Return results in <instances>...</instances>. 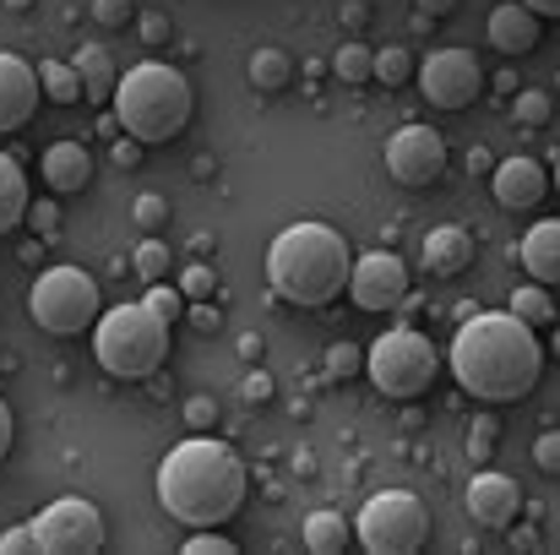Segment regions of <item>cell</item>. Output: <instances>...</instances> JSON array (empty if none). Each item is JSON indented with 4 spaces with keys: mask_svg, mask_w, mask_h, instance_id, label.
Segmentation results:
<instances>
[{
    "mask_svg": "<svg viewBox=\"0 0 560 555\" xmlns=\"http://www.w3.org/2000/svg\"><path fill=\"white\" fill-rule=\"evenodd\" d=\"M539 338L523 316L512 311H468V322L452 338V375L463 392L485 397V403H517L539 386Z\"/></svg>",
    "mask_w": 560,
    "mask_h": 555,
    "instance_id": "cell-1",
    "label": "cell"
},
{
    "mask_svg": "<svg viewBox=\"0 0 560 555\" xmlns=\"http://www.w3.org/2000/svg\"><path fill=\"white\" fill-rule=\"evenodd\" d=\"M159 501L186 529H218L245 501V463L207 430H190L159 463Z\"/></svg>",
    "mask_w": 560,
    "mask_h": 555,
    "instance_id": "cell-2",
    "label": "cell"
},
{
    "mask_svg": "<svg viewBox=\"0 0 560 555\" xmlns=\"http://www.w3.org/2000/svg\"><path fill=\"white\" fill-rule=\"evenodd\" d=\"M349 273H354V256H349V240L332 223H289L267 251L272 294L289 300V305H305V311L332 305L349 289Z\"/></svg>",
    "mask_w": 560,
    "mask_h": 555,
    "instance_id": "cell-3",
    "label": "cell"
},
{
    "mask_svg": "<svg viewBox=\"0 0 560 555\" xmlns=\"http://www.w3.org/2000/svg\"><path fill=\"white\" fill-rule=\"evenodd\" d=\"M115 120L126 137H137L142 148L175 142L190 120V82L164 66V60H142L115 82Z\"/></svg>",
    "mask_w": 560,
    "mask_h": 555,
    "instance_id": "cell-4",
    "label": "cell"
},
{
    "mask_svg": "<svg viewBox=\"0 0 560 555\" xmlns=\"http://www.w3.org/2000/svg\"><path fill=\"white\" fill-rule=\"evenodd\" d=\"M93 355H98V366L109 375L142 381V375H153L164 366V355H170V322L148 300L115 305V311H104L93 322Z\"/></svg>",
    "mask_w": 560,
    "mask_h": 555,
    "instance_id": "cell-5",
    "label": "cell"
},
{
    "mask_svg": "<svg viewBox=\"0 0 560 555\" xmlns=\"http://www.w3.org/2000/svg\"><path fill=\"white\" fill-rule=\"evenodd\" d=\"M27 311L44 333L77 338V333H93V322L104 316V300H98V284L82 267H49L27 289Z\"/></svg>",
    "mask_w": 560,
    "mask_h": 555,
    "instance_id": "cell-6",
    "label": "cell"
},
{
    "mask_svg": "<svg viewBox=\"0 0 560 555\" xmlns=\"http://www.w3.org/2000/svg\"><path fill=\"white\" fill-rule=\"evenodd\" d=\"M435 370H441V360H435L430 338L413 333V327H392V333H381L371 349H365V375L375 381V392H386V397H419V392H430Z\"/></svg>",
    "mask_w": 560,
    "mask_h": 555,
    "instance_id": "cell-7",
    "label": "cell"
},
{
    "mask_svg": "<svg viewBox=\"0 0 560 555\" xmlns=\"http://www.w3.org/2000/svg\"><path fill=\"white\" fill-rule=\"evenodd\" d=\"M360 545L371 555H413L424 551L430 540V518H424V501L408 496V490H381L365 501L360 523H354Z\"/></svg>",
    "mask_w": 560,
    "mask_h": 555,
    "instance_id": "cell-8",
    "label": "cell"
},
{
    "mask_svg": "<svg viewBox=\"0 0 560 555\" xmlns=\"http://www.w3.org/2000/svg\"><path fill=\"white\" fill-rule=\"evenodd\" d=\"M33 523H38V545H44V555H93V551H104V512H98L93 501H82V496H60V501H49Z\"/></svg>",
    "mask_w": 560,
    "mask_h": 555,
    "instance_id": "cell-9",
    "label": "cell"
},
{
    "mask_svg": "<svg viewBox=\"0 0 560 555\" xmlns=\"http://www.w3.org/2000/svg\"><path fill=\"white\" fill-rule=\"evenodd\" d=\"M413 77H419V99L435 104V109H446V115L452 109H468L479 99V88H485V71L474 66L468 49H430Z\"/></svg>",
    "mask_w": 560,
    "mask_h": 555,
    "instance_id": "cell-10",
    "label": "cell"
},
{
    "mask_svg": "<svg viewBox=\"0 0 560 555\" xmlns=\"http://www.w3.org/2000/svg\"><path fill=\"white\" fill-rule=\"evenodd\" d=\"M386 170L397 185H435L446 175V137L435 126H402L392 142H386Z\"/></svg>",
    "mask_w": 560,
    "mask_h": 555,
    "instance_id": "cell-11",
    "label": "cell"
},
{
    "mask_svg": "<svg viewBox=\"0 0 560 555\" xmlns=\"http://www.w3.org/2000/svg\"><path fill=\"white\" fill-rule=\"evenodd\" d=\"M349 294H354L360 311H397L402 294H408V267H402V256H392V251L360 256L354 273H349Z\"/></svg>",
    "mask_w": 560,
    "mask_h": 555,
    "instance_id": "cell-12",
    "label": "cell"
},
{
    "mask_svg": "<svg viewBox=\"0 0 560 555\" xmlns=\"http://www.w3.org/2000/svg\"><path fill=\"white\" fill-rule=\"evenodd\" d=\"M463 507L479 529H506L517 512H523V485L512 474H495V469H479L463 490Z\"/></svg>",
    "mask_w": 560,
    "mask_h": 555,
    "instance_id": "cell-13",
    "label": "cell"
},
{
    "mask_svg": "<svg viewBox=\"0 0 560 555\" xmlns=\"http://www.w3.org/2000/svg\"><path fill=\"white\" fill-rule=\"evenodd\" d=\"M38 93H44V88H38V71H33L27 60H16V55L0 49V137L33 120Z\"/></svg>",
    "mask_w": 560,
    "mask_h": 555,
    "instance_id": "cell-14",
    "label": "cell"
},
{
    "mask_svg": "<svg viewBox=\"0 0 560 555\" xmlns=\"http://www.w3.org/2000/svg\"><path fill=\"white\" fill-rule=\"evenodd\" d=\"M490 190H495V201L506 207V212H528V207H539L545 201V190H550V175H545V164H534V159H501L495 170H490Z\"/></svg>",
    "mask_w": 560,
    "mask_h": 555,
    "instance_id": "cell-15",
    "label": "cell"
},
{
    "mask_svg": "<svg viewBox=\"0 0 560 555\" xmlns=\"http://www.w3.org/2000/svg\"><path fill=\"white\" fill-rule=\"evenodd\" d=\"M539 11L534 5H523V0H506V5H495L490 11V44L501 49V55H528V49H539Z\"/></svg>",
    "mask_w": 560,
    "mask_h": 555,
    "instance_id": "cell-16",
    "label": "cell"
},
{
    "mask_svg": "<svg viewBox=\"0 0 560 555\" xmlns=\"http://www.w3.org/2000/svg\"><path fill=\"white\" fill-rule=\"evenodd\" d=\"M474 267V234L446 223V229H430L424 234V273L430 278H457Z\"/></svg>",
    "mask_w": 560,
    "mask_h": 555,
    "instance_id": "cell-17",
    "label": "cell"
},
{
    "mask_svg": "<svg viewBox=\"0 0 560 555\" xmlns=\"http://www.w3.org/2000/svg\"><path fill=\"white\" fill-rule=\"evenodd\" d=\"M517 256H523L528 278H539V284H560V218H539V223L523 234Z\"/></svg>",
    "mask_w": 560,
    "mask_h": 555,
    "instance_id": "cell-18",
    "label": "cell"
},
{
    "mask_svg": "<svg viewBox=\"0 0 560 555\" xmlns=\"http://www.w3.org/2000/svg\"><path fill=\"white\" fill-rule=\"evenodd\" d=\"M38 170H44V185L60 190V196H71V190H82V185L93 181V159H88L82 142H55Z\"/></svg>",
    "mask_w": 560,
    "mask_h": 555,
    "instance_id": "cell-19",
    "label": "cell"
},
{
    "mask_svg": "<svg viewBox=\"0 0 560 555\" xmlns=\"http://www.w3.org/2000/svg\"><path fill=\"white\" fill-rule=\"evenodd\" d=\"M349 534H354V523H349L343 512H332V507L311 512L305 529H300V540H305V551L311 555H343L349 551Z\"/></svg>",
    "mask_w": 560,
    "mask_h": 555,
    "instance_id": "cell-20",
    "label": "cell"
},
{
    "mask_svg": "<svg viewBox=\"0 0 560 555\" xmlns=\"http://www.w3.org/2000/svg\"><path fill=\"white\" fill-rule=\"evenodd\" d=\"M27 181H22V170H16V159H5L0 153V234H11L22 218H27Z\"/></svg>",
    "mask_w": 560,
    "mask_h": 555,
    "instance_id": "cell-21",
    "label": "cell"
},
{
    "mask_svg": "<svg viewBox=\"0 0 560 555\" xmlns=\"http://www.w3.org/2000/svg\"><path fill=\"white\" fill-rule=\"evenodd\" d=\"M38 88H44L49 104H77V99H88L82 71H77L71 60H38Z\"/></svg>",
    "mask_w": 560,
    "mask_h": 555,
    "instance_id": "cell-22",
    "label": "cell"
},
{
    "mask_svg": "<svg viewBox=\"0 0 560 555\" xmlns=\"http://www.w3.org/2000/svg\"><path fill=\"white\" fill-rule=\"evenodd\" d=\"M289 77H294V60H289L283 49H256V55H250V82H256V93H283Z\"/></svg>",
    "mask_w": 560,
    "mask_h": 555,
    "instance_id": "cell-23",
    "label": "cell"
},
{
    "mask_svg": "<svg viewBox=\"0 0 560 555\" xmlns=\"http://www.w3.org/2000/svg\"><path fill=\"white\" fill-rule=\"evenodd\" d=\"M77 71H82V88H88V99H115V66H109V55L104 49H77V60H71Z\"/></svg>",
    "mask_w": 560,
    "mask_h": 555,
    "instance_id": "cell-24",
    "label": "cell"
},
{
    "mask_svg": "<svg viewBox=\"0 0 560 555\" xmlns=\"http://www.w3.org/2000/svg\"><path fill=\"white\" fill-rule=\"evenodd\" d=\"M512 316H523L528 327H550L556 322V305H550V284H523V289H512Z\"/></svg>",
    "mask_w": 560,
    "mask_h": 555,
    "instance_id": "cell-25",
    "label": "cell"
},
{
    "mask_svg": "<svg viewBox=\"0 0 560 555\" xmlns=\"http://www.w3.org/2000/svg\"><path fill=\"white\" fill-rule=\"evenodd\" d=\"M131 267H137V278H142V284H164V278H170V267H175V256H170V245H164V240H142V245L131 251Z\"/></svg>",
    "mask_w": 560,
    "mask_h": 555,
    "instance_id": "cell-26",
    "label": "cell"
},
{
    "mask_svg": "<svg viewBox=\"0 0 560 555\" xmlns=\"http://www.w3.org/2000/svg\"><path fill=\"white\" fill-rule=\"evenodd\" d=\"M408 77H413V55H408V49H397V44L375 49V82H386V88H402Z\"/></svg>",
    "mask_w": 560,
    "mask_h": 555,
    "instance_id": "cell-27",
    "label": "cell"
},
{
    "mask_svg": "<svg viewBox=\"0 0 560 555\" xmlns=\"http://www.w3.org/2000/svg\"><path fill=\"white\" fill-rule=\"evenodd\" d=\"M332 71H338L343 82H365V77H375V49H365V44H343V49L332 55Z\"/></svg>",
    "mask_w": 560,
    "mask_h": 555,
    "instance_id": "cell-28",
    "label": "cell"
},
{
    "mask_svg": "<svg viewBox=\"0 0 560 555\" xmlns=\"http://www.w3.org/2000/svg\"><path fill=\"white\" fill-rule=\"evenodd\" d=\"M512 120H517V126H545V120H550V93L517 88V99H512Z\"/></svg>",
    "mask_w": 560,
    "mask_h": 555,
    "instance_id": "cell-29",
    "label": "cell"
},
{
    "mask_svg": "<svg viewBox=\"0 0 560 555\" xmlns=\"http://www.w3.org/2000/svg\"><path fill=\"white\" fill-rule=\"evenodd\" d=\"M148 305H153V311H159L164 322H180L190 300H186V289H175V284L164 278V284H148Z\"/></svg>",
    "mask_w": 560,
    "mask_h": 555,
    "instance_id": "cell-30",
    "label": "cell"
},
{
    "mask_svg": "<svg viewBox=\"0 0 560 555\" xmlns=\"http://www.w3.org/2000/svg\"><path fill=\"white\" fill-rule=\"evenodd\" d=\"M360 370H365V349H354V344H332V349H327V375L349 381V375H360Z\"/></svg>",
    "mask_w": 560,
    "mask_h": 555,
    "instance_id": "cell-31",
    "label": "cell"
},
{
    "mask_svg": "<svg viewBox=\"0 0 560 555\" xmlns=\"http://www.w3.org/2000/svg\"><path fill=\"white\" fill-rule=\"evenodd\" d=\"M38 523H16V529H5L0 534V555H38Z\"/></svg>",
    "mask_w": 560,
    "mask_h": 555,
    "instance_id": "cell-32",
    "label": "cell"
},
{
    "mask_svg": "<svg viewBox=\"0 0 560 555\" xmlns=\"http://www.w3.org/2000/svg\"><path fill=\"white\" fill-rule=\"evenodd\" d=\"M131 218H137L142 229H159V223H170V201L153 196V190H142V196L131 201Z\"/></svg>",
    "mask_w": 560,
    "mask_h": 555,
    "instance_id": "cell-33",
    "label": "cell"
},
{
    "mask_svg": "<svg viewBox=\"0 0 560 555\" xmlns=\"http://www.w3.org/2000/svg\"><path fill=\"white\" fill-rule=\"evenodd\" d=\"M180 289H186V300H212V289H218V273L207 267V262H196L180 273Z\"/></svg>",
    "mask_w": 560,
    "mask_h": 555,
    "instance_id": "cell-34",
    "label": "cell"
},
{
    "mask_svg": "<svg viewBox=\"0 0 560 555\" xmlns=\"http://www.w3.org/2000/svg\"><path fill=\"white\" fill-rule=\"evenodd\" d=\"M490 452H495V419H474V430H468V458L485 463Z\"/></svg>",
    "mask_w": 560,
    "mask_h": 555,
    "instance_id": "cell-35",
    "label": "cell"
},
{
    "mask_svg": "<svg viewBox=\"0 0 560 555\" xmlns=\"http://www.w3.org/2000/svg\"><path fill=\"white\" fill-rule=\"evenodd\" d=\"M534 463H539L545 474H560V430H545V436L534 441Z\"/></svg>",
    "mask_w": 560,
    "mask_h": 555,
    "instance_id": "cell-36",
    "label": "cell"
},
{
    "mask_svg": "<svg viewBox=\"0 0 560 555\" xmlns=\"http://www.w3.org/2000/svg\"><path fill=\"white\" fill-rule=\"evenodd\" d=\"M186 425L190 430H212V425H218V403H212V397H190L186 403Z\"/></svg>",
    "mask_w": 560,
    "mask_h": 555,
    "instance_id": "cell-37",
    "label": "cell"
},
{
    "mask_svg": "<svg viewBox=\"0 0 560 555\" xmlns=\"http://www.w3.org/2000/svg\"><path fill=\"white\" fill-rule=\"evenodd\" d=\"M93 16L104 27H126L131 22V0H93Z\"/></svg>",
    "mask_w": 560,
    "mask_h": 555,
    "instance_id": "cell-38",
    "label": "cell"
},
{
    "mask_svg": "<svg viewBox=\"0 0 560 555\" xmlns=\"http://www.w3.org/2000/svg\"><path fill=\"white\" fill-rule=\"evenodd\" d=\"M186 555H234V540H223V534H196V540H186Z\"/></svg>",
    "mask_w": 560,
    "mask_h": 555,
    "instance_id": "cell-39",
    "label": "cell"
},
{
    "mask_svg": "<svg viewBox=\"0 0 560 555\" xmlns=\"http://www.w3.org/2000/svg\"><path fill=\"white\" fill-rule=\"evenodd\" d=\"M186 316H190V327H196V333H212V327H218V311H212V300H190Z\"/></svg>",
    "mask_w": 560,
    "mask_h": 555,
    "instance_id": "cell-40",
    "label": "cell"
},
{
    "mask_svg": "<svg viewBox=\"0 0 560 555\" xmlns=\"http://www.w3.org/2000/svg\"><path fill=\"white\" fill-rule=\"evenodd\" d=\"M272 397V375L267 370H250L245 375V403H267Z\"/></svg>",
    "mask_w": 560,
    "mask_h": 555,
    "instance_id": "cell-41",
    "label": "cell"
},
{
    "mask_svg": "<svg viewBox=\"0 0 560 555\" xmlns=\"http://www.w3.org/2000/svg\"><path fill=\"white\" fill-rule=\"evenodd\" d=\"M27 223H33L38 234H49V229H55V201H38V207H27Z\"/></svg>",
    "mask_w": 560,
    "mask_h": 555,
    "instance_id": "cell-42",
    "label": "cell"
},
{
    "mask_svg": "<svg viewBox=\"0 0 560 555\" xmlns=\"http://www.w3.org/2000/svg\"><path fill=\"white\" fill-rule=\"evenodd\" d=\"M137 153H142V142L137 137H115V164L126 170V164H137Z\"/></svg>",
    "mask_w": 560,
    "mask_h": 555,
    "instance_id": "cell-43",
    "label": "cell"
},
{
    "mask_svg": "<svg viewBox=\"0 0 560 555\" xmlns=\"http://www.w3.org/2000/svg\"><path fill=\"white\" fill-rule=\"evenodd\" d=\"M142 33H148V44H164L170 38V22L164 16H142Z\"/></svg>",
    "mask_w": 560,
    "mask_h": 555,
    "instance_id": "cell-44",
    "label": "cell"
},
{
    "mask_svg": "<svg viewBox=\"0 0 560 555\" xmlns=\"http://www.w3.org/2000/svg\"><path fill=\"white\" fill-rule=\"evenodd\" d=\"M11 452V408H5V397H0V458Z\"/></svg>",
    "mask_w": 560,
    "mask_h": 555,
    "instance_id": "cell-45",
    "label": "cell"
},
{
    "mask_svg": "<svg viewBox=\"0 0 560 555\" xmlns=\"http://www.w3.org/2000/svg\"><path fill=\"white\" fill-rule=\"evenodd\" d=\"M240 355H245V360H256V355H261V338H256V333H245V338H240Z\"/></svg>",
    "mask_w": 560,
    "mask_h": 555,
    "instance_id": "cell-46",
    "label": "cell"
},
{
    "mask_svg": "<svg viewBox=\"0 0 560 555\" xmlns=\"http://www.w3.org/2000/svg\"><path fill=\"white\" fill-rule=\"evenodd\" d=\"M523 5H534L539 16H560V0H523Z\"/></svg>",
    "mask_w": 560,
    "mask_h": 555,
    "instance_id": "cell-47",
    "label": "cell"
},
{
    "mask_svg": "<svg viewBox=\"0 0 560 555\" xmlns=\"http://www.w3.org/2000/svg\"><path fill=\"white\" fill-rule=\"evenodd\" d=\"M419 5H424V11H430V16H446V11H452V5H457V0H419Z\"/></svg>",
    "mask_w": 560,
    "mask_h": 555,
    "instance_id": "cell-48",
    "label": "cell"
},
{
    "mask_svg": "<svg viewBox=\"0 0 560 555\" xmlns=\"http://www.w3.org/2000/svg\"><path fill=\"white\" fill-rule=\"evenodd\" d=\"M550 185H560V159H556V181H550Z\"/></svg>",
    "mask_w": 560,
    "mask_h": 555,
    "instance_id": "cell-49",
    "label": "cell"
},
{
    "mask_svg": "<svg viewBox=\"0 0 560 555\" xmlns=\"http://www.w3.org/2000/svg\"><path fill=\"white\" fill-rule=\"evenodd\" d=\"M556 355H560V327H556Z\"/></svg>",
    "mask_w": 560,
    "mask_h": 555,
    "instance_id": "cell-50",
    "label": "cell"
},
{
    "mask_svg": "<svg viewBox=\"0 0 560 555\" xmlns=\"http://www.w3.org/2000/svg\"><path fill=\"white\" fill-rule=\"evenodd\" d=\"M556 93H560V77H556Z\"/></svg>",
    "mask_w": 560,
    "mask_h": 555,
    "instance_id": "cell-51",
    "label": "cell"
}]
</instances>
